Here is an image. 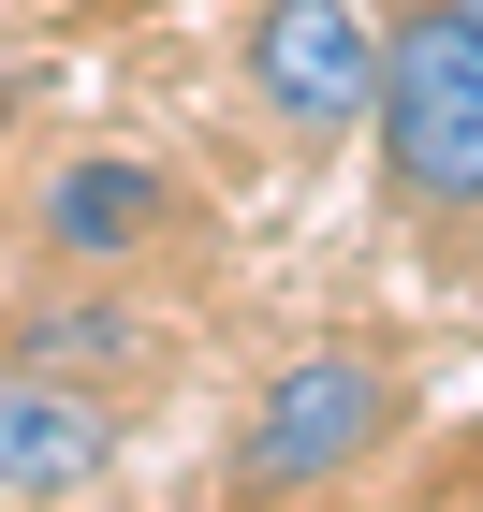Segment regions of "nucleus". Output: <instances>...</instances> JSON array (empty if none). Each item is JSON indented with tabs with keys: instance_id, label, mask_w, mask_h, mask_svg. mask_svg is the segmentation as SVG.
<instances>
[{
	"instance_id": "1",
	"label": "nucleus",
	"mask_w": 483,
	"mask_h": 512,
	"mask_svg": "<svg viewBox=\"0 0 483 512\" xmlns=\"http://www.w3.org/2000/svg\"><path fill=\"white\" fill-rule=\"evenodd\" d=\"M366 132H381L396 205H440V220L483 205V30L454 15V0L381 44V103H366Z\"/></svg>"
},
{
	"instance_id": "2",
	"label": "nucleus",
	"mask_w": 483,
	"mask_h": 512,
	"mask_svg": "<svg viewBox=\"0 0 483 512\" xmlns=\"http://www.w3.org/2000/svg\"><path fill=\"white\" fill-rule=\"evenodd\" d=\"M381 425H396V381H381L366 352H293L279 381L249 395V425H235V483L249 498L337 483L352 454H381Z\"/></svg>"
},
{
	"instance_id": "3",
	"label": "nucleus",
	"mask_w": 483,
	"mask_h": 512,
	"mask_svg": "<svg viewBox=\"0 0 483 512\" xmlns=\"http://www.w3.org/2000/svg\"><path fill=\"white\" fill-rule=\"evenodd\" d=\"M249 88H264V118L293 132H352L381 103V30H366V0H264L249 15Z\"/></svg>"
},
{
	"instance_id": "4",
	"label": "nucleus",
	"mask_w": 483,
	"mask_h": 512,
	"mask_svg": "<svg viewBox=\"0 0 483 512\" xmlns=\"http://www.w3.org/2000/svg\"><path fill=\"white\" fill-rule=\"evenodd\" d=\"M103 454H118V410L88 381H59V366H0V498H74V483H103Z\"/></svg>"
},
{
	"instance_id": "5",
	"label": "nucleus",
	"mask_w": 483,
	"mask_h": 512,
	"mask_svg": "<svg viewBox=\"0 0 483 512\" xmlns=\"http://www.w3.org/2000/svg\"><path fill=\"white\" fill-rule=\"evenodd\" d=\"M44 249H59V264H132V249L147 235H176V176H161V161H132V147H88V161H59V176H44Z\"/></svg>"
},
{
	"instance_id": "6",
	"label": "nucleus",
	"mask_w": 483,
	"mask_h": 512,
	"mask_svg": "<svg viewBox=\"0 0 483 512\" xmlns=\"http://www.w3.org/2000/svg\"><path fill=\"white\" fill-rule=\"evenodd\" d=\"M132 337H147L132 308H44V322H30V366H118Z\"/></svg>"
},
{
	"instance_id": "7",
	"label": "nucleus",
	"mask_w": 483,
	"mask_h": 512,
	"mask_svg": "<svg viewBox=\"0 0 483 512\" xmlns=\"http://www.w3.org/2000/svg\"><path fill=\"white\" fill-rule=\"evenodd\" d=\"M15 103H30V88H0V132H15Z\"/></svg>"
},
{
	"instance_id": "8",
	"label": "nucleus",
	"mask_w": 483,
	"mask_h": 512,
	"mask_svg": "<svg viewBox=\"0 0 483 512\" xmlns=\"http://www.w3.org/2000/svg\"><path fill=\"white\" fill-rule=\"evenodd\" d=\"M454 15H469V30H483V0H454Z\"/></svg>"
}]
</instances>
